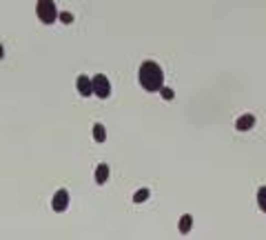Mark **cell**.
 I'll list each match as a JSON object with an SVG mask.
<instances>
[{"label":"cell","instance_id":"cell-7","mask_svg":"<svg viewBox=\"0 0 266 240\" xmlns=\"http://www.w3.org/2000/svg\"><path fill=\"white\" fill-rule=\"evenodd\" d=\"M106 180H109V165L102 162V165H98V169H96V182H98V185H104Z\"/></svg>","mask_w":266,"mask_h":240},{"label":"cell","instance_id":"cell-13","mask_svg":"<svg viewBox=\"0 0 266 240\" xmlns=\"http://www.w3.org/2000/svg\"><path fill=\"white\" fill-rule=\"evenodd\" d=\"M58 18H60V20H62V23H64V25H69V23H74V16H71V14H69V12H62V14H58Z\"/></svg>","mask_w":266,"mask_h":240},{"label":"cell","instance_id":"cell-4","mask_svg":"<svg viewBox=\"0 0 266 240\" xmlns=\"http://www.w3.org/2000/svg\"><path fill=\"white\" fill-rule=\"evenodd\" d=\"M51 207H54L56 213H62L66 207H69V191L66 189H60V191L54 193V200H51Z\"/></svg>","mask_w":266,"mask_h":240},{"label":"cell","instance_id":"cell-1","mask_svg":"<svg viewBox=\"0 0 266 240\" xmlns=\"http://www.w3.org/2000/svg\"><path fill=\"white\" fill-rule=\"evenodd\" d=\"M138 80H140L144 91H160L164 87V74H162L160 65L156 60H142L140 71H138Z\"/></svg>","mask_w":266,"mask_h":240},{"label":"cell","instance_id":"cell-3","mask_svg":"<svg viewBox=\"0 0 266 240\" xmlns=\"http://www.w3.org/2000/svg\"><path fill=\"white\" fill-rule=\"evenodd\" d=\"M91 83H94V94L98 96L100 100H106L111 96V83H109V78H106L104 74L94 76V78H91Z\"/></svg>","mask_w":266,"mask_h":240},{"label":"cell","instance_id":"cell-5","mask_svg":"<svg viewBox=\"0 0 266 240\" xmlns=\"http://www.w3.org/2000/svg\"><path fill=\"white\" fill-rule=\"evenodd\" d=\"M76 87H78V94L82 96V98H89V96L94 94V83H91L89 76H78Z\"/></svg>","mask_w":266,"mask_h":240},{"label":"cell","instance_id":"cell-2","mask_svg":"<svg viewBox=\"0 0 266 240\" xmlns=\"http://www.w3.org/2000/svg\"><path fill=\"white\" fill-rule=\"evenodd\" d=\"M36 14H38L40 23L42 25H54L58 20V9H56V3L54 0H38L36 5Z\"/></svg>","mask_w":266,"mask_h":240},{"label":"cell","instance_id":"cell-6","mask_svg":"<svg viewBox=\"0 0 266 240\" xmlns=\"http://www.w3.org/2000/svg\"><path fill=\"white\" fill-rule=\"evenodd\" d=\"M253 125H255V116L253 114H244V116H240V118H238V122H235V129H238V131H248Z\"/></svg>","mask_w":266,"mask_h":240},{"label":"cell","instance_id":"cell-9","mask_svg":"<svg viewBox=\"0 0 266 240\" xmlns=\"http://www.w3.org/2000/svg\"><path fill=\"white\" fill-rule=\"evenodd\" d=\"M94 138H96V142H104L106 140V131H104V125H94Z\"/></svg>","mask_w":266,"mask_h":240},{"label":"cell","instance_id":"cell-11","mask_svg":"<svg viewBox=\"0 0 266 240\" xmlns=\"http://www.w3.org/2000/svg\"><path fill=\"white\" fill-rule=\"evenodd\" d=\"M149 198V189H140V191L133 196V202H144Z\"/></svg>","mask_w":266,"mask_h":240},{"label":"cell","instance_id":"cell-10","mask_svg":"<svg viewBox=\"0 0 266 240\" xmlns=\"http://www.w3.org/2000/svg\"><path fill=\"white\" fill-rule=\"evenodd\" d=\"M258 207L266 213V187H260V191H258Z\"/></svg>","mask_w":266,"mask_h":240},{"label":"cell","instance_id":"cell-14","mask_svg":"<svg viewBox=\"0 0 266 240\" xmlns=\"http://www.w3.org/2000/svg\"><path fill=\"white\" fill-rule=\"evenodd\" d=\"M4 58V47H2V43H0V60Z\"/></svg>","mask_w":266,"mask_h":240},{"label":"cell","instance_id":"cell-8","mask_svg":"<svg viewBox=\"0 0 266 240\" xmlns=\"http://www.w3.org/2000/svg\"><path fill=\"white\" fill-rule=\"evenodd\" d=\"M191 224H193V216H191V213H184V216L180 218V231L188 233V231H191Z\"/></svg>","mask_w":266,"mask_h":240},{"label":"cell","instance_id":"cell-12","mask_svg":"<svg viewBox=\"0 0 266 240\" xmlns=\"http://www.w3.org/2000/svg\"><path fill=\"white\" fill-rule=\"evenodd\" d=\"M160 94H162V98H164V100H173V96H176V94H173V89H166V87H162Z\"/></svg>","mask_w":266,"mask_h":240}]
</instances>
